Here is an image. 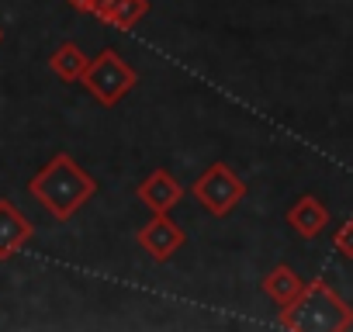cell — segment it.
I'll use <instances>...</instances> for the list:
<instances>
[{
    "mask_svg": "<svg viewBox=\"0 0 353 332\" xmlns=\"http://www.w3.org/2000/svg\"><path fill=\"white\" fill-rule=\"evenodd\" d=\"M336 249L346 256V260H353V222H346V225H339V232H336Z\"/></svg>",
    "mask_w": 353,
    "mask_h": 332,
    "instance_id": "7c38bea8",
    "label": "cell"
},
{
    "mask_svg": "<svg viewBox=\"0 0 353 332\" xmlns=\"http://www.w3.org/2000/svg\"><path fill=\"white\" fill-rule=\"evenodd\" d=\"M301 287H305V280L291 270V267H274L267 277H263V294L277 304V308H284V304H291L298 294H301Z\"/></svg>",
    "mask_w": 353,
    "mask_h": 332,
    "instance_id": "30bf717a",
    "label": "cell"
},
{
    "mask_svg": "<svg viewBox=\"0 0 353 332\" xmlns=\"http://www.w3.org/2000/svg\"><path fill=\"white\" fill-rule=\"evenodd\" d=\"M0 42H4V32H0Z\"/></svg>",
    "mask_w": 353,
    "mask_h": 332,
    "instance_id": "5bb4252c",
    "label": "cell"
},
{
    "mask_svg": "<svg viewBox=\"0 0 353 332\" xmlns=\"http://www.w3.org/2000/svg\"><path fill=\"white\" fill-rule=\"evenodd\" d=\"M191 194L198 198V205L215 215V218H225L243 198H246V184L239 180V174L232 170L229 163H212L208 170L194 180Z\"/></svg>",
    "mask_w": 353,
    "mask_h": 332,
    "instance_id": "277c9868",
    "label": "cell"
},
{
    "mask_svg": "<svg viewBox=\"0 0 353 332\" xmlns=\"http://www.w3.org/2000/svg\"><path fill=\"white\" fill-rule=\"evenodd\" d=\"M281 325L284 329H346L350 311L336 298V291L315 280V284H305L301 294L281 308Z\"/></svg>",
    "mask_w": 353,
    "mask_h": 332,
    "instance_id": "7a4b0ae2",
    "label": "cell"
},
{
    "mask_svg": "<svg viewBox=\"0 0 353 332\" xmlns=\"http://www.w3.org/2000/svg\"><path fill=\"white\" fill-rule=\"evenodd\" d=\"M87 52L77 45V42H63L52 56H49V70L63 80V83H80L83 70H87Z\"/></svg>",
    "mask_w": 353,
    "mask_h": 332,
    "instance_id": "8fae6325",
    "label": "cell"
},
{
    "mask_svg": "<svg viewBox=\"0 0 353 332\" xmlns=\"http://www.w3.org/2000/svg\"><path fill=\"white\" fill-rule=\"evenodd\" d=\"M288 225H291L301 239H315V236L325 232L329 211H325V205H322L315 194H301V198L288 208Z\"/></svg>",
    "mask_w": 353,
    "mask_h": 332,
    "instance_id": "ba28073f",
    "label": "cell"
},
{
    "mask_svg": "<svg viewBox=\"0 0 353 332\" xmlns=\"http://www.w3.org/2000/svg\"><path fill=\"white\" fill-rule=\"evenodd\" d=\"M135 239H139V246H142L156 263H166L176 249L184 246V229L176 225V222L170 218V211H166V215H152V218L135 232Z\"/></svg>",
    "mask_w": 353,
    "mask_h": 332,
    "instance_id": "5b68a950",
    "label": "cell"
},
{
    "mask_svg": "<svg viewBox=\"0 0 353 332\" xmlns=\"http://www.w3.org/2000/svg\"><path fill=\"white\" fill-rule=\"evenodd\" d=\"M28 194L56 218V222H70L94 194H97V180L83 170V166L70 156V152H56L42 170L28 180Z\"/></svg>",
    "mask_w": 353,
    "mask_h": 332,
    "instance_id": "6da1fadb",
    "label": "cell"
},
{
    "mask_svg": "<svg viewBox=\"0 0 353 332\" xmlns=\"http://www.w3.org/2000/svg\"><path fill=\"white\" fill-rule=\"evenodd\" d=\"M108 28L128 32L135 28L145 14H149V0H97V11H94Z\"/></svg>",
    "mask_w": 353,
    "mask_h": 332,
    "instance_id": "9c48e42d",
    "label": "cell"
},
{
    "mask_svg": "<svg viewBox=\"0 0 353 332\" xmlns=\"http://www.w3.org/2000/svg\"><path fill=\"white\" fill-rule=\"evenodd\" d=\"M135 194H139V201H142L152 215H166V211H173L176 205L184 201V184L176 180L170 170H152V174H145V177L139 180Z\"/></svg>",
    "mask_w": 353,
    "mask_h": 332,
    "instance_id": "8992f818",
    "label": "cell"
},
{
    "mask_svg": "<svg viewBox=\"0 0 353 332\" xmlns=\"http://www.w3.org/2000/svg\"><path fill=\"white\" fill-rule=\"evenodd\" d=\"M80 83L90 90V97H94L97 104L114 107V104L139 83V73L118 56V49H104V52H97V56L87 63Z\"/></svg>",
    "mask_w": 353,
    "mask_h": 332,
    "instance_id": "3957f363",
    "label": "cell"
},
{
    "mask_svg": "<svg viewBox=\"0 0 353 332\" xmlns=\"http://www.w3.org/2000/svg\"><path fill=\"white\" fill-rule=\"evenodd\" d=\"M32 236H35V229L14 208V201L0 198V260H11L14 253H21L32 242Z\"/></svg>",
    "mask_w": 353,
    "mask_h": 332,
    "instance_id": "52a82bcc",
    "label": "cell"
},
{
    "mask_svg": "<svg viewBox=\"0 0 353 332\" xmlns=\"http://www.w3.org/2000/svg\"><path fill=\"white\" fill-rule=\"evenodd\" d=\"M66 4H70L73 11H80V14H94V11H97V0H66Z\"/></svg>",
    "mask_w": 353,
    "mask_h": 332,
    "instance_id": "4fadbf2b",
    "label": "cell"
}]
</instances>
